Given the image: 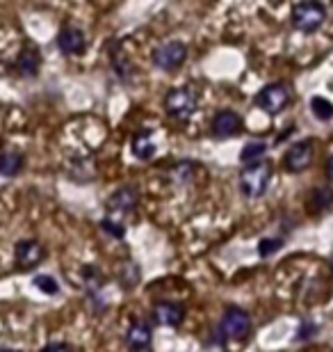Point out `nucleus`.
Returning <instances> with one entry per match:
<instances>
[{"mask_svg":"<svg viewBox=\"0 0 333 352\" xmlns=\"http://www.w3.org/2000/svg\"><path fill=\"white\" fill-rule=\"evenodd\" d=\"M3 352H16V350H3Z\"/></svg>","mask_w":333,"mask_h":352,"instance_id":"obj_28","label":"nucleus"},{"mask_svg":"<svg viewBox=\"0 0 333 352\" xmlns=\"http://www.w3.org/2000/svg\"><path fill=\"white\" fill-rule=\"evenodd\" d=\"M58 46L65 55H80L84 51V34L80 28L67 25L58 34Z\"/></svg>","mask_w":333,"mask_h":352,"instance_id":"obj_9","label":"nucleus"},{"mask_svg":"<svg viewBox=\"0 0 333 352\" xmlns=\"http://www.w3.org/2000/svg\"><path fill=\"white\" fill-rule=\"evenodd\" d=\"M153 318L165 327H179L183 320V307L174 305V302H160L153 309Z\"/></svg>","mask_w":333,"mask_h":352,"instance_id":"obj_11","label":"nucleus"},{"mask_svg":"<svg viewBox=\"0 0 333 352\" xmlns=\"http://www.w3.org/2000/svg\"><path fill=\"white\" fill-rule=\"evenodd\" d=\"M331 265H333V261H331Z\"/></svg>","mask_w":333,"mask_h":352,"instance_id":"obj_29","label":"nucleus"},{"mask_svg":"<svg viewBox=\"0 0 333 352\" xmlns=\"http://www.w3.org/2000/svg\"><path fill=\"white\" fill-rule=\"evenodd\" d=\"M327 174L333 179V158H329V163H327Z\"/></svg>","mask_w":333,"mask_h":352,"instance_id":"obj_27","label":"nucleus"},{"mask_svg":"<svg viewBox=\"0 0 333 352\" xmlns=\"http://www.w3.org/2000/svg\"><path fill=\"white\" fill-rule=\"evenodd\" d=\"M310 204H313L315 210H327L331 204H333V195L329 192L327 188H320L313 192V199H310Z\"/></svg>","mask_w":333,"mask_h":352,"instance_id":"obj_20","label":"nucleus"},{"mask_svg":"<svg viewBox=\"0 0 333 352\" xmlns=\"http://www.w3.org/2000/svg\"><path fill=\"white\" fill-rule=\"evenodd\" d=\"M23 167V158L19 153H3L0 156V174L3 176H14Z\"/></svg>","mask_w":333,"mask_h":352,"instance_id":"obj_18","label":"nucleus"},{"mask_svg":"<svg viewBox=\"0 0 333 352\" xmlns=\"http://www.w3.org/2000/svg\"><path fill=\"white\" fill-rule=\"evenodd\" d=\"M310 110H313V115L320 119V122H329L333 117V103L322 96H315L313 101H310Z\"/></svg>","mask_w":333,"mask_h":352,"instance_id":"obj_19","label":"nucleus"},{"mask_svg":"<svg viewBox=\"0 0 333 352\" xmlns=\"http://www.w3.org/2000/svg\"><path fill=\"white\" fill-rule=\"evenodd\" d=\"M283 245L281 238H265V241H260L258 245V252H260V256H272L274 252H279V248Z\"/></svg>","mask_w":333,"mask_h":352,"instance_id":"obj_22","label":"nucleus"},{"mask_svg":"<svg viewBox=\"0 0 333 352\" xmlns=\"http://www.w3.org/2000/svg\"><path fill=\"white\" fill-rule=\"evenodd\" d=\"M222 332H224V336H229V339H244V336L251 332L249 314L238 307L229 309L222 318Z\"/></svg>","mask_w":333,"mask_h":352,"instance_id":"obj_6","label":"nucleus"},{"mask_svg":"<svg viewBox=\"0 0 333 352\" xmlns=\"http://www.w3.org/2000/svg\"><path fill=\"white\" fill-rule=\"evenodd\" d=\"M34 286H37L39 291L48 293V295H55L60 291L58 281H55L53 277H48V274H39V277H34Z\"/></svg>","mask_w":333,"mask_h":352,"instance_id":"obj_21","label":"nucleus"},{"mask_svg":"<svg viewBox=\"0 0 333 352\" xmlns=\"http://www.w3.org/2000/svg\"><path fill=\"white\" fill-rule=\"evenodd\" d=\"M242 131V119H240L233 110H222L212 119V133L217 138H233Z\"/></svg>","mask_w":333,"mask_h":352,"instance_id":"obj_8","label":"nucleus"},{"mask_svg":"<svg viewBox=\"0 0 333 352\" xmlns=\"http://www.w3.org/2000/svg\"><path fill=\"white\" fill-rule=\"evenodd\" d=\"M137 199L139 197H137V190L135 188H122L112 195V199L108 201V208L115 210V213H119V215H126L137 206Z\"/></svg>","mask_w":333,"mask_h":352,"instance_id":"obj_12","label":"nucleus"},{"mask_svg":"<svg viewBox=\"0 0 333 352\" xmlns=\"http://www.w3.org/2000/svg\"><path fill=\"white\" fill-rule=\"evenodd\" d=\"M265 151H267V146L263 142H249L242 149V153H240V160H242L244 167L256 165V163H260V160H263Z\"/></svg>","mask_w":333,"mask_h":352,"instance_id":"obj_17","label":"nucleus"},{"mask_svg":"<svg viewBox=\"0 0 333 352\" xmlns=\"http://www.w3.org/2000/svg\"><path fill=\"white\" fill-rule=\"evenodd\" d=\"M39 65H41V55H39V51L34 46H25L23 51L19 53L16 69H19L21 76H25V78H32V76H37Z\"/></svg>","mask_w":333,"mask_h":352,"instance_id":"obj_13","label":"nucleus"},{"mask_svg":"<svg viewBox=\"0 0 333 352\" xmlns=\"http://www.w3.org/2000/svg\"><path fill=\"white\" fill-rule=\"evenodd\" d=\"M126 343L133 348V350H141L146 348L148 343H151V327L146 325L144 320H137L135 325L128 329V334H126Z\"/></svg>","mask_w":333,"mask_h":352,"instance_id":"obj_14","label":"nucleus"},{"mask_svg":"<svg viewBox=\"0 0 333 352\" xmlns=\"http://www.w3.org/2000/svg\"><path fill=\"white\" fill-rule=\"evenodd\" d=\"M41 258H44V248H41L37 241H21L16 245V263L23 267V270H30Z\"/></svg>","mask_w":333,"mask_h":352,"instance_id":"obj_10","label":"nucleus"},{"mask_svg":"<svg viewBox=\"0 0 333 352\" xmlns=\"http://www.w3.org/2000/svg\"><path fill=\"white\" fill-rule=\"evenodd\" d=\"M133 153L137 158L141 160H148V158H153V153H155V144H153V140L148 133H137L133 140Z\"/></svg>","mask_w":333,"mask_h":352,"instance_id":"obj_15","label":"nucleus"},{"mask_svg":"<svg viewBox=\"0 0 333 352\" xmlns=\"http://www.w3.org/2000/svg\"><path fill=\"white\" fill-rule=\"evenodd\" d=\"M310 334H315V327L310 325V322H306L303 329H301V334H299V339H306V336H310Z\"/></svg>","mask_w":333,"mask_h":352,"instance_id":"obj_26","label":"nucleus"},{"mask_svg":"<svg viewBox=\"0 0 333 352\" xmlns=\"http://www.w3.org/2000/svg\"><path fill=\"white\" fill-rule=\"evenodd\" d=\"M187 58V48L181 41H167L153 51V65L162 72H174L179 69Z\"/></svg>","mask_w":333,"mask_h":352,"instance_id":"obj_4","label":"nucleus"},{"mask_svg":"<svg viewBox=\"0 0 333 352\" xmlns=\"http://www.w3.org/2000/svg\"><path fill=\"white\" fill-rule=\"evenodd\" d=\"M110 58H112V67H115L119 78H122V80L128 78V76L133 74V67H130V60L126 58V53L122 51V48H119V46L110 48Z\"/></svg>","mask_w":333,"mask_h":352,"instance_id":"obj_16","label":"nucleus"},{"mask_svg":"<svg viewBox=\"0 0 333 352\" xmlns=\"http://www.w3.org/2000/svg\"><path fill=\"white\" fill-rule=\"evenodd\" d=\"M324 19H327V10L317 0H303L292 10V25L301 32H313L317 30Z\"/></svg>","mask_w":333,"mask_h":352,"instance_id":"obj_1","label":"nucleus"},{"mask_svg":"<svg viewBox=\"0 0 333 352\" xmlns=\"http://www.w3.org/2000/svg\"><path fill=\"white\" fill-rule=\"evenodd\" d=\"M269 174H272V170L265 163L244 167V172L240 174V188H242V192L246 197H260L269 186Z\"/></svg>","mask_w":333,"mask_h":352,"instance_id":"obj_3","label":"nucleus"},{"mask_svg":"<svg viewBox=\"0 0 333 352\" xmlns=\"http://www.w3.org/2000/svg\"><path fill=\"white\" fill-rule=\"evenodd\" d=\"M313 153L315 146L310 140H303V142H297L292 149L286 153V167L290 172H303L308 170V165L313 163Z\"/></svg>","mask_w":333,"mask_h":352,"instance_id":"obj_7","label":"nucleus"},{"mask_svg":"<svg viewBox=\"0 0 333 352\" xmlns=\"http://www.w3.org/2000/svg\"><path fill=\"white\" fill-rule=\"evenodd\" d=\"M256 103L269 115H276V112H281L290 103V91L283 82H272V85H265L258 91Z\"/></svg>","mask_w":333,"mask_h":352,"instance_id":"obj_5","label":"nucleus"},{"mask_svg":"<svg viewBox=\"0 0 333 352\" xmlns=\"http://www.w3.org/2000/svg\"><path fill=\"white\" fill-rule=\"evenodd\" d=\"M165 110L169 117L179 119V122H187L196 112V96L190 87L172 89L165 98Z\"/></svg>","mask_w":333,"mask_h":352,"instance_id":"obj_2","label":"nucleus"},{"mask_svg":"<svg viewBox=\"0 0 333 352\" xmlns=\"http://www.w3.org/2000/svg\"><path fill=\"white\" fill-rule=\"evenodd\" d=\"M84 277H87V286L89 288H94V291H98V288H101V274H98L96 270H91V267H87V270H84Z\"/></svg>","mask_w":333,"mask_h":352,"instance_id":"obj_23","label":"nucleus"},{"mask_svg":"<svg viewBox=\"0 0 333 352\" xmlns=\"http://www.w3.org/2000/svg\"><path fill=\"white\" fill-rule=\"evenodd\" d=\"M103 229L108 231L110 236H115V238H124V227H122V224L110 222V220H103Z\"/></svg>","mask_w":333,"mask_h":352,"instance_id":"obj_24","label":"nucleus"},{"mask_svg":"<svg viewBox=\"0 0 333 352\" xmlns=\"http://www.w3.org/2000/svg\"><path fill=\"white\" fill-rule=\"evenodd\" d=\"M44 352H71V348L67 343H53V346L44 348Z\"/></svg>","mask_w":333,"mask_h":352,"instance_id":"obj_25","label":"nucleus"}]
</instances>
